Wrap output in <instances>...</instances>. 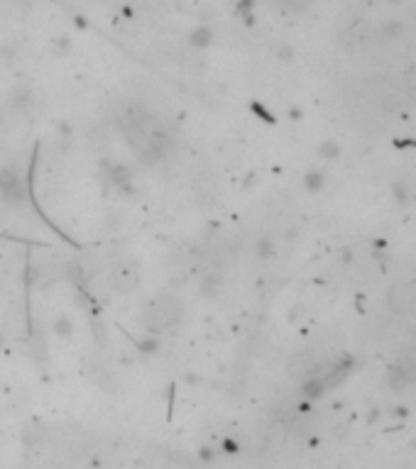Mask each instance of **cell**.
<instances>
[{"label": "cell", "instance_id": "6", "mask_svg": "<svg viewBox=\"0 0 416 469\" xmlns=\"http://www.w3.org/2000/svg\"><path fill=\"white\" fill-rule=\"evenodd\" d=\"M210 42V30H196L193 32V44H208Z\"/></svg>", "mask_w": 416, "mask_h": 469}, {"label": "cell", "instance_id": "2", "mask_svg": "<svg viewBox=\"0 0 416 469\" xmlns=\"http://www.w3.org/2000/svg\"><path fill=\"white\" fill-rule=\"evenodd\" d=\"M387 306H390L392 313H412L416 308V291L409 284H397L390 289L387 294Z\"/></svg>", "mask_w": 416, "mask_h": 469}, {"label": "cell", "instance_id": "7", "mask_svg": "<svg viewBox=\"0 0 416 469\" xmlns=\"http://www.w3.org/2000/svg\"><path fill=\"white\" fill-rule=\"evenodd\" d=\"M338 145H335V142H326V145L321 147V154L323 157H328V159H333V157H338Z\"/></svg>", "mask_w": 416, "mask_h": 469}, {"label": "cell", "instance_id": "4", "mask_svg": "<svg viewBox=\"0 0 416 469\" xmlns=\"http://www.w3.org/2000/svg\"><path fill=\"white\" fill-rule=\"evenodd\" d=\"M140 282V274H138V267L133 264V262H121V264H116V269L111 272V284L116 291H133L135 286Z\"/></svg>", "mask_w": 416, "mask_h": 469}, {"label": "cell", "instance_id": "1", "mask_svg": "<svg viewBox=\"0 0 416 469\" xmlns=\"http://www.w3.org/2000/svg\"><path fill=\"white\" fill-rule=\"evenodd\" d=\"M184 316V306L174 296H159V299L147 308L145 313V325L150 333H167L174 330L181 323Z\"/></svg>", "mask_w": 416, "mask_h": 469}, {"label": "cell", "instance_id": "3", "mask_svg": "<svg viewBox=\"0 0 416 469\" xmlns=\"http://www.w3.org/2000/svg\"><path fill=\"white\" fill-rule=\"evenodd\" d=\"M0 196L8 203H22V198H25V181L13 169L0 171Z\"/></svg>", "mask_w": 416, "mask_h": 469}, {"label": "cell", "instance_id": "5", "mask_svg": "<svg viewBox=\"0 0 416 469\" xmlns=\"http://www.w3.org/2000/svg\"><path fill=\"white\" fill-rule=\"evenodd\" d=\"M323 181H326V179H323V174H318V171H311V174L306 176V186H309L311 191L321 188V186H323Z\"/></svg>", "mask_w": 416, "mask_h": 469}]
</instances>
